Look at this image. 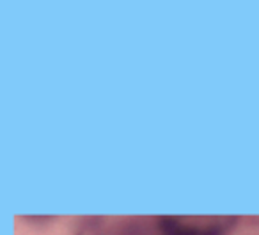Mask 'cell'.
<instances>
[{
	"label": "cell",
	"mask_w": 259,
	"mask_h": 235,
	"mask_svg": "<svg viewBox=\"0 0 259 235\" xmlns=\"http://www.w3.org/2000/svg\"><path fill=\"white\" fill-rule=\"evenodd\" d=\"M199 235H224V228L220 226V224H211V226L201 230Z\"/></svg>",
	"instance_id": "7a4b0ae2"
},
{
	"label": "cell",
	"mask_w": 259,
	"mask_h": 235,
	"mask_svg": "<svg viewBox=\"0 0 259 235\" xmlns=\"http://www.w3.org/2000/svg\"><path fill=\"white\" fill-rule=\"evenodd\" d=\"M22 219H25V221H30V223H32V221H36V223H47V221H50L52 219V216H23Z\"/></svg>",
	"instance_id": "3957f363"
},
{
	"label": "cell",
	"mask_w": 259,
	"mask_h": 235,
	"mask_svg": "<svg viewBox=\"0 0 259 235\" xmlns=\"http://www.w3.org/2000/svg\"><path fill=\"white\" fill-rule=\"evenodd\" d=\"M158 228L162 231V235H199L201 230L195 226H187V224H181V221L178 217L170 216H160L156 219Z\"/></svg>",
	"instance_id": "6da1fadb"
}]
</instances>
